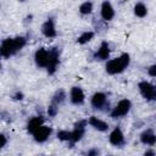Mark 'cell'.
Masks as SVG:
<instances>
[{"label":"cell","mask_w":156,"mask_h":156,"mask_svg":"<svg viewBox=\"0 0 156 156\" xmlns=\"http://www.w3.org/2000/svg\"><path fill=\"white\" fill-rule=\"evenodd\" d=\"M24 45H26V39H24L23 37L9 38V39H5V40L1 43L0 51H1L2 57L7 58V57H10L11 55L16 54L18 50H21Z\"/></svg>","instance_id":"cell-1"},{"label":"cell","mask_w":156,"mask_h":156,"mask_svg":"<svg viewBox=\"0 0 156 156\" xmlns=\"http://www.w3.org/2000/svg\"><path fill=\"white\" fill-rule=\"evenodd\" d=\"M129 55L128 54H122L119 57L112 58L106 63V72L110 74H117L124 71L127 66L129 65Z\"/></svg>","instance_id":"cell-2"},{"label":"cell","mask_w":156,"mask_h":156,"mask_svg":"<svg viewBox=\"0 0 156 156\" xmlns=\"http://www.w3.org/2000/svg\"><path fill=\"white\" fill-rule=\"evenodd\" d=\"M130 101L127 100V99H123L121 100L116 107H113V110L111 111V117L112 118H117V117H122L124 115H127L130 110Z\"/></svg>","instance_id":"cell-3"},{"label":"cell","mask_w":156,"mask_h":156,"mask_svg":"<svg viewBox=\"0 0 156 156\" xmlns=\"http://www.w3.org/2000/svg\"><path fill=\"white\" fill-rule=\"evenodd\" d=\"M139 90L140 94L146 100H156V87L150 84L149 82H140L139 83Z\"/></svg>","instance_id":"cell-4"},{"label":"cell","mask_w":156,"mask_h":156,"mask_svg":"<svg viewBox=\"0 0 156 156\" xmlns=\"http://www.w3.org/2000/svg\"><path fill=\"white\" fill-rule=\"evenodd\" d=\"M49 58H50V51L49 50L41 48V49H38L35 51L34 60H35V63L38 67H48Z\"/></svg>","instance_id":"cell-5"},{"label":"cell","mask_w":156,"mask_h":156,"mask_svg":"<svg viewBox=\"0 0 156 156\" xmlns=\"http://www.w3.org/2000/svg\"><path fill=\"white\" fill-rule=\"evenodd\" d=\"M51 132H52V130H51L50 127H48V126H41L35 133H33V135H34L35 141H38V143H44V141L50 136Z\"/></svg>","instance_id":"cell-6"},{"label":"cell","mask_w":156,"mask_h":156,"mask_svg":"<svg viewBox=\"0 0 156 156\" xmlns=\"http://www.w3.org/2000/svg\"><path fill=\"white\" fill-rule=\"evenodd\" d=\"M41 32L46 38H52L56 35V29H55V23L52 18H49L45 21V23L41 27Z\"/></svg>","instance_id":"cell-7"},{"label":"cell","mask_w":156,"mask_h":156,"mask_svg":"<svg viewBox=\"0 0 156 156\" xmlns=\"http://www.w3.org/2000/svg\"><path fill=\"white\" fill-rule=\"evenodd\" d=\"M110 143L115 146H119L124 143V136H123V133L119 128H115L111 134H110Z\"/></svg>","instance_id":"cell-8"},{"label":"cell","mask_w":156,"mask_h":156,"mask_svg":"<svg viewBox=\"0 0 156 156\" xmlns=\"http://www.w3.org/2000/svg\"><path fill=\"white\" fill-rule=\"evenodd\" d=\"M113 16H115V10L112 5L108 1H104L101 5V17L105 21H110L113 18Z\"/></svg>","instance_id":"cell-9"},{"label":"cell","mask_w":156,"mask_h":156,"mask_svg":"<svg viewBox=\"0 0 156 156\" xmlns=\"http://www.w3.org/2000/svg\"><path fill=\"white\" fill-rule=\"evenodd\" d=\"M57 63H58V51L56 49L50 50V58H49V63H48V67H46L48 72L50 74H52L56 71Z\"/></svg>","instance_id":"cell-10"},{"label":"cell","mask_w":156,"mask_h":156,"mask_svg":"<svg viewBox=\"0 0 156 156\" xmlns=\"http://www.w3.org/2000/svg\"><path fill=\"white\" fill-rule=\"evenodd\" d=\"M85 124H87V122H85V121H79V122L76 124L74 130L72 132L71 141L76 143V141H78V140H80V139H82V136H83V134H84V126H85Z\"/></svg>","instance_id":"cell-11"},{"label":"cell","mask_w":156,"mask_h":156,"mask_svg":"<svg viewBox=\"0 0 156 156\" xmlns=\"http://www.w3.org/2000/svg\"><path fill=\"white\" fill-rule=\"evenodd\" d=\"M71 101L74 105H79L84 101V93L79 87H73L71 89Z\"/></svg>","instance_id":"cell-12"},{"label":"cell","mask_w":156,"mask_h":156,"mask_svg":"<svg viewBox=\"0 0 156 156\" xmlns=\"http://www.w3.org/2000/svg\"><path fill=\"white\" fill-rule=\"evenodd\" d=\"M88 122H89V124H90L91 127H94L95 129H98V130H100V132H105V130L108 129V124H107L106 122L101 121L100 118L95 117V116H91Z\"/></svg>","instance_id":"cell-13"},{"label":"cell","mask_w":156,"mask_h":156,"mask_svg":"<svg viewBox=\"0 0 156 156\" xmlns=\"http://www.w3.org/2000/svg\"><path fill=\"white\" fill-rule=\"evenodd\" d=\"M108 56H110V46L106 41H102L99 50L95 54V58L96 60H106V58H108Z\"/></svg>","instance_id":"cell-14"},{"label":"cell","mask_w":156,"mask_h":156,"mask_svg":"<svg viewBox=\"0 0 156 156\" xmlns=\"http://www.w3.org/2000/svg\"><path fill=\"white\" fill-rule=\"evenodd\" d=\"M106 104V95L104 93H95L91 98V105L95 108H101Z\"/></svg>","instance_id":"cell-15"},{"label":"cell","mask_w":156,"mask_h":156,"mask_svg":"<svg viewBox=\"0 0 156 156\" xmlns=\"http://www.w3.org/2000/svg\"><path fill=\"white\" fill-rule=\"evenodd\" d=\"M41 126H44L43 118H41V117H33V118L29 119L27 128H28V130H29L30 133H35Z\"/></svg>","instance_id":"cell-16"},{"label":"cell","mask_w":156,"mask_h":156,"mask_svg":"<svg viewBox=\"0 0 156 156\" xmlns=\"http://www.w3.org/2000/svg\"><path fill=\"white\" fill-rule=\"evenodd\" d=\"M140 140H141V143H144V144L154 145V144L156 143V135H155L151 130H146V132H144V133L140 135Z\"/></svg>","instance_id":"cell-17"},{"label":"cell","mask_w":156,"mask_h":156,"mask_svg":"<svg viewBox=\"0 0 156 156\" xmlns=\"http://www.w3.org/2000/svg\"><path fill=\"white\" fill-rule=\"evenodd\" d=\"M134 13H135L138 17H144V16H146V13H147V9H146V6H145L143 2H138V4H135V6H134Z\"/></svg>","instance_id":"cell-18"},{"label":"cell","mask_w":156,"mask_h":156,"mask_svg":"<svg viewBox=\"0 0 156 156\" xmlns=\"http://www.w3.org/2000/svg\"><path fill=\"white\" fill-rule=\"evenodd\" d=\"M93 38H94V33L89 30V32H84L83 34H80V35L78 37L77 41H78L79 44H85V43L90 41V40H91Z\"/></svg>","instance_id":"cell-19"},{"label":"cell","mask_w":156,"mask_h":156,"mask_svg":"<svg viewBox=\"0 0 156 156\" xmlns=\"http://www.w3.org/2000/svg\"><path fill=\"white\" fill-rule=\"evenodd\" d=\"M91 10H93V2H90V1H85V2H83V4L79 6V12L83 13V15L90 13Z\"/></svg>","instance_id":"cell-20"},{"label":"cell","mask_w":156,"mask_h":156,"mask_svg":"<svg viewBox=\"0 0 156 156\" xmlns=\"http://www.w3.org/2000/svg\"><path fill=\"white\" fill-rule=\"evenodd\" d=\"M65 98H66V94H65V91L60 89V90H58V91H56V94L54 95L52 102H54L55 105H58V104H61V102L65 100Z\"/></svg>","instance_id":"cell-21"},{"label":"cell","mask_w":156,"mask_h":156,"mask_svg":"<svg viewBox=\"0 0 156 156\" xmlns=\"http://www.w3.org/2000/svg\"><path fill=\"white\" fill-rule=\"evenodd\" d=\"M71 136H72V132H68V130H60L57 133V138L62 141H69Z\"/></svg>","instance_id":"cell-22"},{"label":"cell","mask_w":156,"mask_h":156,"mask_svg":"<svg viewBox=\"0 0 156 156\" xmlns=\"http://www.w3.org/2000/svg\"><path fill=\"white\" fill-rule=\"evenodd\" d=\"M48 113H49V116H55V115L57 113V107H56L55 104H52V105L49 106V108H48Z\"/></svg>","instance_id":"cell-23"},{"label":"cell","mask_w":156,"mask_h":156,"mask_svg":"<svg viewBox=\"0 0 156 156\" xmlns=\"http://www.w3.org/2000/svg\"><path fill=\"white\" fill-rule=\"evenodd\" d=\"M147 73H149V76H151V77H156V65H152V66L147 69Z\"/></svg>","instance_id":"cell-24"},{"label":"cell","mask_w":156,"mask_h":156,"mask_svg":"<svg viewBox=\"0 0 156 156\" xmlns=\"http://www.w3.org/2000/svg\"><path fill=\"white\" fill-rule=\"evenodd\" d=\"M99 154H100V151H99L98 149L94 147V149H90V150L88 151L87 155H88V156H99Z\"/></svg>","instance_id":"cell-25"},{"label":"cell","mask_w":156,"mask_h":156,"mask_svg":"<svg viewBox=\"0 0 156 156\" xmlns=\"http://www.w3.org/2000/svg\"><path fill=\"white\" fill-rule=\"evenodd\" d=\"M1 147H4L5 146V144H6V138H5V135L4 134H1Z\"/></svg>","instance_id":"cell-26"},{"label":"cell","mask_w":156,"mask_h":156,"mask_svg":"<svg viewBox=\"0 0 156 156\" xmlns=\"http://www.w3.org/2000/svg\"><path fill=\"white\" fill-rule=\"evenodd\" d=\"M145 156H155L154 150H147V151L145 152Z\"/></svg>","instance_id":"cell-27"},{"label":"cell","mask_w":156,"mask_h":156,"mask_svg":"<svg viewBox=\"0 0 156 156\" xmlns=\"http://www.w3.org/2000/svg\"><path fill=\"white\" fill-rule=\"evenodd\" d=\"M22 98H23L22 93H17V94H16V96H15V99H17V100H21Z\"/></svg>","instance_id":"cell-28"}]
</instances>
